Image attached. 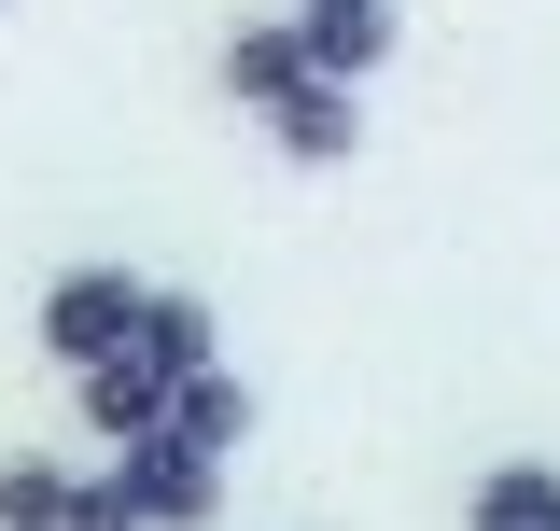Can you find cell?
<instances>
[{
	"instance_id": "cell-1",
	"label": "cell",
	"mask_w": 560,
	"mask_h": 531,
	"mask_svg": "<svg viewBox=\"0 0 560 531\" xmlns=\"http://www.w3.org/2000/svg\"><path fill=\"white\" fill-rule=\"evenodd\" d=\"M140 308H154V280H127V266H57V280H43V364H57V378L127 364Z\"/></svg>"
},
{
	"instance_id": "cell-3",
	"label": "cell",
	"mask_w": 560,
	"mask_h": 531,
	"mask_svg": "<svg viewBox=\"0 0 560 531\" xmlns=\"http://www.w3.org/2000/svg\"><path fill=\"white\" fill-rule=\"evenodd\" d=\"M294 43L323 84H364V70H393V0H294Z\"/></svg>"
},
{
	"instance_id": "cell-11",
	"label": "cell",
	"mask_w": 560,
	"mask_h": 531,
	"mask_svg": "<svg viewBox=\"0 0 560 531\" xmlns=\"http://www.w3.org/2000/svg\"><path fill=\"white\" fill-rule=\"evenodd\" d=\"M70 531H140V504H127V475H113V462L70 475Z\"/></svg>"
},
{
	"instance_id": "cell-4",
	"label": "cell",
	"mask_w": 560,
	"mask_h": 531,
	"mask_svg": "<svg viewBox=\"0 0 560 531\" xmlns=\"http://www.w3.org/2000/svg\"><path fill=\"white\" fill-rule=\"evenodd\" d=\"M70 392H84V434H98V448H154V434L183 420V392H168L154 364H98V378H70Z\"/></svg>"
},
{
	"instance_id": "cell-9",
	"label": "cell",
	"mask_w": 560,
	"mask_h": 531,
	"mask_svg": "<svg viewBox=\"0 0 560 531\" xmlns=\"http://www.w3.org/2000/svg\"><path fill=\"white\" fill-rule=\"evenodd\" d=\"M168 434H183V448H210V462H238V448H253V378H238V364H210L197 392H183V420H168Z\"/></svg>"
},
{
	"instance_id": "cell-2",
	"label": "cell",
	"mask_w": 560,
	"mask_h": 531,
	"mask_svg": "<svg viewBox=\"0 0 560 531\" xmlns=\"http://www.w3.org/2000/svg\"><path fill=\"white\" fill-rule=\"evenodd\" d=\"M113 475H127L140 531H210V518H224V462H210V448H183V434H154V448H113Z\"/></svg>"
},
{
	"instance_id": "cell-10",
	"label": "cell",
	"mask_w": 560,
	"mask_h": 531,
	"mask_svg": "<svg viewBox=\"0 0 560 531\" xmlns=\"http://www.w3.org/2000/svg\"><path fill=\"white\" fill-rule=\"evenodd\" d=\"M0 531H70V462L14 448V462H0Z\"/></svg>"
},
{
	"instance_id": "cell-8",
	"label": "cell",
	"mask_w": 560,
	"mask_h": 531,
	"mask_svg": "<svg viewBox=\"0 0 560 531\" xmlns=\"http://www.w3.org/2000/svg\"><path fill=\"white\" fill-rule=\"evenodd\" d=\"M463 531H560V462H490L463 489Z\"/></svg>"
},
{
	"instance_id": "cell-6",
	"label": "cell",
	"mask_w": 560,
	"mask_h": 531,
	"mask_svg": "<svg viewBox=\"0 0 560 531\" xmlns=\"http://www.w3.org/2000/svg\"><path fill=\"white\" fill-rule=\"evenodd\" d=\"M308 84H323V70H308V43H294V14H280V28H238V43H224V98H238L253 127H267L280 98H308Z\"/></svg>"
},
{
	"instance_id": "cell-7",
	"label": "cell",
	"mask_w": 560,
	"mask_h": 531,
	"mask_svg": "<svg viewBox=\"0 0 560 531\" xmlns=\"http://www.w3.org/2000/svg\"><path fill=\"white\" fill-rule=\"evenodd\" d=\"M267 140L294 154V168H350V154H364V84H308V98H280Z\"/></svg>"
},
{
	"instance_id": "cell-5",
	"label": "cell",
	"mask_w": 560,
	"mask_h": 531,
	"mask_svg": "<svg viewBox=\"0 0 560 531\" xmlns=\"http://www.w3.org/2000/svg\"><path fill=\"white\" fill-rule=\"evenodd\" d=\"M127 364H154L168 392H197L210 364H224V335H210V308L183 294V280H154V308H140V350H127Z\"/></svg>"
}]
</instances>
